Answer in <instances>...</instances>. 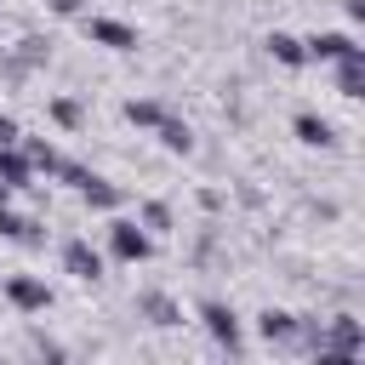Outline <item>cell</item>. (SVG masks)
<instances>
[{
	"label": "cell",
	"instance_id": "obj_13",
	"mask_svg": "<svg viewBox=\"0 0 365 365\" xmlns=\"http://www.w3.org/2000/svg\"><path fill=\"white\" fill-rule=\"evenodd\" d=\"M74 188H80V194H86V205H97V211H114V205H120V188H114V182H103L97 171H86Z\"/></svg>",
	"mask_w": 365,
	"mask_h": 365
},
{
	"label": "cell",
	"instance_id": "obj_20",
	"mask_svg": "<svg viewBox=\"0 0 365 365\" xmlns=\"http://www.w3.org/2000/svg\"><path fill=\"white\" fill-rule=\"evenodd\" d=\"M137 222H143V228H148V234H165V228H171V205H160V200H148V205H143V217H137Z\"/></svg>",
	"mask_w": 365,
	"mask_h": 365
},
{
	"label": "cell",
	"instance_id": "obj_5",
	"mask_svg": "<svg viewBox=\"0 0 365 365\" xmlns=\"http://www.w3.org/2000/svg\"><path fill=\"white\" fill-rule=\"evenodd\" d=\"M86 34H91V46H103V51H137V29L120 23V17H86Z\"/></svg>",
	"mask_w": 365,
	"mask_h": 365
},
{
	"label": "cell",
	"instance_id": "obj_7",
	"mask_svg": "<svg viewBox=\"0 0 365 365\" xmlns=\"http://www.w3.org/2000/svg\"><path fill=\"white\" fill-rule=\"evenodd\" d=\"M63 268H68L74 279H103V251H97L91 240H68V245H63Z\"/></svg>",
	"mask_w": 365,
	"mask_h": 365
},
{
	"label": "cell",
	"instance_id": "obj_2",
	"mask_svg": "<svg viewBox=\"0 0 365 365\" xmlns=\"http://www.w3.org/2000/svg\"><path fill=\"white\" fill-rule=\"evenodd\" d=\"M108 257L114 262H148L154 257V234L137 217H114L108 222Z\"/></svg>",
	"mask_w": 365,
	"mask_h": 365
},
{
	"label": "cell",
	"instance_id": "obj_18",
	"mask_svg": "<svg viewBox=\"0 0 365 365\" xmlns=\"http://www.w3.org/2000/svg\"><path fill=\"white\" fill-rule=\"evenodd\" d=\"M23 160H29L34 171H57V160H63V154H57L51 143H23Z\"/></svg>",
	"mask_w": 365,
	"mask_h": 365
},
{
	"label": "cell",
	"instance_id": "obj_17",
	"mask_svg": "<svg viewBox=\"0 0 365 365\" xmlns=\"http://www.w3.org/2000/svg\"><path fill=\"white\" fill-rule=\"evenodd\" d=\"M125 120L143 125V131H154V125L165 120V103H154V97H131V103H125Z\"/></svg>",
	"mask_w": 365,
	"mask_h": 365
},
{
	"label": "cell",
	"instance_id": "obj_11",
	"mask_svg": "<svg viewBox=\"0 0 365 365\" xmlns=\"http://www.w3.org/2000/svg\"><path fill=\"white\" fill-rule=\"evenodd\" d=\"M154 137H160L165 154H188V148H194V131H188V120H177V114H165V120L154 125Z\"/></svg>",
	"mask_w": 365,
	"mask_h": 365
},
{
	"label": "cell",
	"instance_id": "obj_23",
	"mask_svg": "<svg viewBox=\"0 0 365 365\" xmlns=\"http://www.w3.org/2000/svg\"><path fill=\"white\" fill-rule=\"evenodd\" d=\"M0 205H11V182H0Z\"/></svg>",
	"mask_w": 365,
	"mask_h": 365
},
{
	"label": "cell",
	"instance_id": "obj_9",
	"mask_svg": "<svg viewBox=\"0 0 365 365\" xmlns=\"http://www.w3.org/2000/svg\"><path fill=\"white\" fill-rule=\"evenodd\" d=\"M336 91L342 97H365V46L348 51V57H336Z\"/></svg>",
	"mask_w": 365,
	"mask_h": 365
},
{
	"label": "cell",
	"instance_id": "obj_3",
	"mask_svg": "<svg viewBox=\"0 0 365 365\" xmlns=\"http://www.w3.org/2000/svg\"><path fill=\"white\" fill-rule=\"evenodd\" d=\"M6 302H11L17 314H46V308H51V285L34 279V274H11V279H6Z\"/></svg>",
	"mask_w": 365,
	"mask_h": 365
},
{
	"label": "cell",
	"instance_id": "obj_10",
	"mask_svg": "<svg viewBox=\"0 0 365 365\" xmlns=\"http://www.w3.org/2000/svg\"><path fill=\"white\" fill-rule=\"evenodd\" d=\"M257 331H262V342H291V336L302 331V319L285 314V308H262V314H257Z\"/></svg>",
	"mask_w": 365,
	"mask_h": 365
},
{
	"label": "cell",
	"instance_id": "obj_14",
	"mask_svg": "<svg viewBox=\"0 0 365 365\" xmlns=\"http://www.w3.org/2000/svg\"><path fill=\"white\" fill-rule=\"evenodd\" d=\"M0 240H17V245H40V222L17 217L11 205H0Z\"/></svg>",
	"mask_w": 365,
	"mask_h": 365
},
{
	"label": "cell",
	"instance_id": "obj_8",
	"mask_svg": "<svg viewBox=\"0 0 365 365\" xmlns=\"http://www.w3.org/2000/svg\"><path fill=\"white\" fill-rule=\"evenodd\" d=\"M137 314L148 319V325H160V331H171V325H182V308L165 297V291H143L137 297Z\"/></svg>",
	"mask_w": 365,
	"mask_h": 365
},
{
	"label": "cell",
	"instance_id": "obj_16",
	"mask_svg": "<svg viewBox=\"0 0 365 365\" xmlns=\"http://www.w3.org/2000/svg\"><path fill=\"white\" fill-rule=\"evenodd\" d=\"M29 177H34V165L17 154V143H6V148H0V182H11V188H29Z\"/></svg>",
	"mask_w": 365,
	"mask_h": 365
},
{
	"label": "cell",
	"instance_id": "obj_15",
	"mask_svg": "<svg viewBox=\"0 0 365 365\" xmlns=\"http://www.w3.org/2000/svg\"><path fill=\"white\" fill-rule=\"evenodd\" d=\"M308 148H331L336 143V131H331V120H319V114H297V125H291Z\"/></svg>",
	"mask_w": 365,
	"mask_h": 365
},
{
	"label": "cell",
	"instance_id": "obj_21",
	"mask_svg": "<svg viewBox=\"0 0 365 365\" xmlns=\"http://www.w3.org/2000/svg\"><path fill=\"white\" fill-rule=\"evenodd\" d=\"M6 143H23V131H17L11 114H0V148H6Z\"/></svg>",
	"mask_w": 365,
	"mask_h": 365
},
{
	"label": "cell",
	"instance_id": "obj_12",
	"mask_svg": "<svg viewBox=\"0 0 365 365\" xmlns=\"http://www.w3.org/2000/svg\"><path fill=\"white\" fill-rule=\"evenodd\" d=\"M268 57H274V63H285V68H302V63H308L302 40H297V34H285V29H274V34H268Z\"/></svg>",
	"mask_w": 365,
	"mask_h": 365
},
{
	"label": "cell",
	"instance_id": "obj_4",
	"mask_svg": "<svg viewBox=\"0 0 365 365\" xmlns=\"http://www.w3.org/2000/svg\"><path fill=\"white\" fill-rule=\"evenodd\" d=\"M200 325L211 331V342H222L228 354H240V314H234L228 302H217V297L200 302Z\"/></svg>",
	"mask_w": 365,
	"mask_h": 365
},
{
	"label": "cell",
	"instance_id": "obj_19",
	"mask_svg": "<svg viewBox=\"0 0 365 365\" xmlns=\"http://www.w3.org/2000/svg\"><path fill=\"white\" fill-rule=\"evenodd\" d=\"M51 120H57V125H63V131H74V125H80V120H86V108H80V103H74V97H57V103H51Z\"/></svg>",
	"mask_w": 365,
	"mask_h": 365
},
{
	"label": "cell",
	"instance_id": "obj_6",
	"mask_svg": "<svg viewBox=\"0 0 365 365\" xmlns=\"http://www.w3.org/2000/svg\"><path fill=\"white\" fill-rule=\"evenodd\" d=\"M302 51H308L314 63H336V57H348V51H359V40H354L348 29H319L314 40H302Z\"/></svg>",
	"mask_w": 365,
	"mask_h": 365
},
{
	"label": "cell",
	"instance_id": "obj_22",
	"mask_svg": "<svg viewBox=\"0 0 365 365\" xmlns=\"http://www.w3.org/2000/svg\"><path fill=\"white\" fill-rule=\"evenodd\" d=\"M46 6H51L57 17H74V11H80V0H46Z\"/></svg>",
	"mask_w": 365,
	"mask_h": 365
},
{
	"label": "cell",
	"instance_id": "obj_1",
	"mask_svg": "<svg viewBox=\"0 0 365 365\" xmlns=\"http://www.w3.org/2000/svg\"><path fill=\"white\" fill-rule=\"evenodd\" d=\"M314 354H319V365H348V359H359V354H365V325H359L354 314H336L331 325H319Z\"/></svg>",
	"mask_w": 365,
	"mask_h": 365
}]
</instances>
